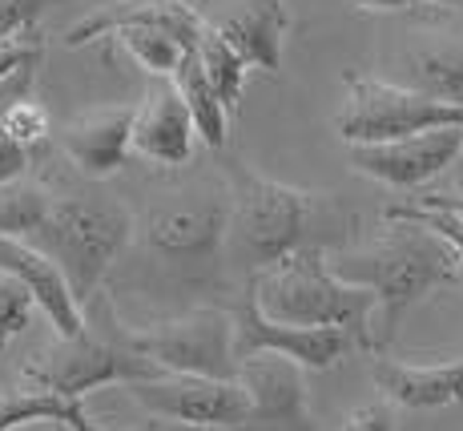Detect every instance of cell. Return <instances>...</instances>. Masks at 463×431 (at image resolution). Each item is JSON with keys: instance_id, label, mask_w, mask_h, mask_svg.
Masks as SVG:
<instances>
[{"instance_id": "obj_1", "label": "cell", "mask_w": 463, "mask_h": 431, "mask_svg": "<svg viewBox=\"0 0 463 431\" xmlns=\"http://www.w3.org/2000/svg\"><path fill=\"white\" fill-rule=\"evenodd\" d=\"M331 271L351 286H363L375 299L371 314V351L395 343L403 319L411 314L427 294L439 286L459 283V258L439 235L411 218H387L367 246L338 250Z\"/></svg>"}, {"instance_id": "obj_2", "label": "cell", "mask_w": 463, "mask_h": 431, "mask_svg": "<svg viewBox=\"0 0 463 431\" xmlns=\"http://www.w3.org/2000/svg\"><path fill=\"white\" fill-rule=\"evenodd\" d=\"M226 266L254 278L258 271L274 266L279 258L295 254V250H326L323 230L335 238H346L343 222L331 218V202L326 194H310L298 186L274 182V177L258 174L246 161H226Z\"/></svg>"}, {"instance_id": "obj_3", "label": "cell", "mask_w": 463, "mask_h": 431, "mask_svg": "<svg viewBox=\"0 0 463 431\" xmlns=\"http://www.w3.org/2000/svg\"><path fill=\"white\" fill-rule=\"evenodd\" d=\"M81 314L85 327L73 339H57L24 363L21 379L29 388L85 403V395L101 388H126V383L165 375L133 347L129 327L118 319V307L105 291H97L81 307Z\"/></svg>"}, {"instance_id": "obj_4", "label": "cell", "mask_w": 463, "mask_h": 431, "mask_svg": "<svg viewBox=\"0 0 463 431\" xmlns=\"http://www.w3.org/2000/svg\"><path fill=\"white\" fill-rule=\"evenodd\" d=\"M133 222L129 206L109 194H52L44 222L24 242L57 266L77 307H85L133 246Z\"/></svg>"}, {"instance_id": "obj_5", "label": "cell", "mask_w": 463, "mask_h": 431, "mask_svg": "<svg viewBox=\"0 0 463 431\" xmlns=\"http://www.w3.org/2000/svg\"><path fill=\"white\" fill-rule=\"evenodd\" d=\"M254 302L266 319L290 327H338L354 339V347L371 351V314L375 299L363 286L343 283L331 271V250H295L274 266L246 278Z\"/></svg>"}, {"instance_id": "obj_6", "label": "cell", "mask_w": 463, "mask_h": 431, "mask_svg": "<svg viewBox=\"0 0 463 431\" xmlns=\"http://www.w3.org/2000/svg\"><path fill=\"white\" fill-rule=\"evenodd\" d=\"M226 182H198L169 194L141 222H133V242L169 283H202L226 266Z\"/></svg>"}, {"instance_id": "obj_7", "label": "cell", "mask_w": 463, "mask_h": 431, "mask_svg": "<svg viewBox=\"0 0 463 431\" xmlns=\"http://www.w3.org/2000/svg\"><path fill=\"white\" fill-rule=\"evenodd\" d=\"M456 125H463V110L431 101L399 81L367 73L343 77V105L335 113V129L346 146H383V141H403L427 129H456Z\"/></svg>"}, {"instance_id": "obj_8", "label": "cell", "mask_w": 463, "mask_h": 431, "mask_svg": "<svg viewBox=\"0 0 463 431\" xmlns=\"http://www.w3.org/2000/svg\"><path fill=\"white\" fill-rule=\"evenodd\" d=\"M129 339L157 371L202 375V379H238L234 359V319L226 307H190L174 319H162Z\"/></svg>"}, {"instance_id": "obj_9", "label": "cell", "mask_w": 463, "mask_h": 431, "mask_svg": "<svg viewBox=\"0 0 463 431\" xmlns=\"http://www.w3.org/2000/svg\"><path fill=\"white\" fill-rule=\"evenodd\" d=\"M126 395L154 424H177L185 431H234L246 416V391L238 379L157 375L126 383Z\"/></svg>"}, {"instance_id": "obj_10", "label": "cell", "mask_w": 463, "mask_h": 431, "mask_svg": "<svg viewBox=\"0 0 463 431\" xmlns=\"http://www.w3.org/2000/svg\"><path fill=\"white\" fill-rule=\"evenodd\" d=\"M234 319V359L254 355H279L290 359L302 371H331L346 355L354 351V339L338 327H290V322H274L258 311L254 291L246 286L242 299L226 307Z\"/></svg>"}, {"instance_id": "obj_11", "label": "cell", "mask_w": 463, "mask_h": 431, "mask_svg": "<svg viewBox=\"0 0 463 431\" xmlns=\"http://www.w3.org/2000/svg\"><path fill=\"white\" fill-rule=\"evenodd\" d=\"M238 388L246 391V416L234 431H318L315 411H310L307 371L290 359H242L238 363Z\"/></svg>"}, {"instance_id": "obj_12", "label": "cell", "mask_w": 463, "mask_h": 431, "mask_svg": "<svg viewBox=\"0 0 463 431\" xmlns=\"http://www.w3.org/2000/svg\"><path fill=\"white\" fill-rule=\"evenodd\" d=\"M346 158L354 174L371 182H383L391 190H420L463 158V125L427 129L403 141H383V146H346Z\"/></svg>"}, {"instance_id": "obj_13", "label": "cell", "mask_w": 463, "mask_h": 431, "mask_svg": "<svg viewBox=\"0 0 463 431\" xmlns=\"http://www.w3.org/2000/svg\"><path fill=\"white\" fill-rule=\"evenodd\" d=\"M118 29H157L194 53L198 41L206 37L210 21L194 5H185V0H113V5L89 13L85 21H77L65 33V44L69 49H81V44L101 41Z\"/></svg>"}, {"instance_id": "obj_14", "label": "cell", "mask_w": 463, "mask_h": 431, "mask_svg": "<svg viewBox=\"0 0 463 431\" xmlns=\"http://www.w3.org/2000/svg\"><path fill=\"white\" fill-rule=\"evenodd\" d=\"M133 113H137V101L97 105V110L77 113V118L65 121L61 133H57L65 158L73 161L85 177H93V182L113 177L129 161Z\"/></svg>"}, {"instance_id": "obj_15", "label": "cell", "mask_w": 463, "mask_h": 431, "mask_svg": "<svg viewBox=\"0 0 463 431\" xmlns=\"http://www.w3.org/2000/svg\"><path fill=\"white\" fill-rule=\"evenodd\" d=\"M194 146H198V133H194V121L185 113L177 89L169 81L154 85L137 101V113H133L129 154H137L157 169H182L194 161Z\"/></svg>"}, {"instance_id": "obj_16", "label": "cell", "mask_w": 463, "mask_h": 431, "mask_svg": "<svg viewBox=\"0 0 463 431\" xmlns=\"http://www.w3.org/2000/svg\"><path fill=\"white\" fill-rule=\"evenodd\" d=\"M0 274H8L13 283L24 286L33 307L52 322L57 339H73L77 330L85 327V314L77 307L73 294H69L65 278H61V271L37 246H29V242H21V238H0Z\"/></svg>"}, {"instance_id": "obj_17", "label": "cell", "mask_w": 463, "mask_h": 431, "mask_svg": "<svg viewBox=\"0 0 463 431\" xmlns=\"http://www.w3.org/2000/svg\"><path fill=\"white\" fill-rule=\"evenodd\" d=\"M371 379L391 407L439 411L463 403V355L448 359V363H399V359L375 355Z\"/></svg>"}, {"instance_id": "obj_18", "label": "cell", "mask_w": 463, "mask_h": 431, "mask_svg": "<svg viewBox=\"0 0 463 431\" xmlns=\"http://www.w3.org/2000/svg\"><path fill=\"white\" fill-rule=\"evenodd\" d=\"M222 33V41L238 53L250 69L262 73H279L282 69V44L290 33V8L287 0H246L234 16H226L222 24H213Z\"/></svg>"}, {"instance_id": "obj_19", "label": "cell", "mask_w": 463, "mask_h": 431, "mask_svg": "<svg viewBox=\"0 0 463 431\" xmlns=\"http://www.w3.org/2000/svg\"><path fill=\"white\" fill-rule=\"evenodd\" d=\"M29 424H52L61 431H109L85 416L81 399H61L41 388H5L0 391V431H16ZM133 431H157V424L149 419V427H133Z\"/></svg>"}, {"instance_id": "obj_20", "label": "cell", "mask_w": 463, "mask_h": 431, "mask_svg": "<svg viewBox=\"0 0 463 431\" xmlns=\"http://www.w3.org/2000/svg\"><path fill=\"white\" fill-rule=\"evenodd\" d=\"M169 85H174L177 97H182V105H185V113H190L198 141H206L213 154H222V149H226V141H230V113L222 110L218 93L210 89V81H206V73H202V65H198V57H194V53L174 69Z\"/></svg>"}, {"instance_id": "obj_21", "label": "cell", "mask_w": 463, "mask_h": 431, "mask_svg": "<svg viewBox=\"0 0 463 431\" xmlns=\"http://www.w3.org/2000/svg\"><path fill=\"white\" fill-rule=\"evenodd\" d=\"M407 89L431 97V101L463 110V49L456 44H427L407 53Z\"/></svg>"}, {"instance_id": "obj_22", "label": "cell", "mask_w": 463, "mask_h": 431, "mask_svg": "<svg viewBox=\"0 0 463 431\" xmlns=\"http://www.w3.org/2000/svg\"><path fill=\"white\" fill-rule=\"evenodd\" d=\"M194 57H198L202 73H206L210 89L218 93L222 110L226 113H238V105H242V93H246V77H250V65H246L242 57H238L234 49H230L226 41H222V33L206 29V37L198 41V49H194Z\"/></svg>"}, {"instance_id": "obj_23", "label": "cell", "mask_w": 463, "mask_h": 431, "mask_svg": "<svg viewBox=\"0 0 463 431\" xmlns=\"http://www.w3.org/2000/svg\"><path fill=\"white\" fill-rule=\"evenodd\" d=\"M52 206L49 186L33 182V177H13L0 186V238H29L44 222Z\"/></svg>"}, {"instance_id": "obj_24", "label": "cell", "mask_w": 463, "mask_h": 431, "mask_svg": "<svg viewBox=\"0 0 463 431\" xmlns=\"http://www.w3.org/2000/svg\"><path fill=\"white\" fill-rule=\"evenodd\" d=\"M109 41H118L149 77H165V81L190 57L185 44H177L174 37H165V33H157V29H118V33H109Z\"/></svg>"}, {"instance_id": "obj_25", "label": "cell", "mask_w": 463, "mask_h": 431, "mask_svg": "<svg viewBox=\"0 0 463 431\" xmlns=\"http://www.w3.org/2000/svg\"><path fill=\"white\" fill-rule=\"evenodd\" d=\"M0 133H5L16 149L29 154V149L49 141V113H44L33 97H16V101L0 113Z\"/></svg>"}, {"instance_id": "obj_26", "label": "cell", "mask_w": 463, "mask_h": 431, "mask_svg": "<svg viewBox=\"0 0 463 431\" xmlns=\"http://www.w3.org/2000/svg\"><path fill=\"white\" fill-rule=\"evenodd\" d=\"M387 218H411V222H423L431 235H439L456 250L459 258V274H463V214L459 210H443V206H391Z\"/></svg>"}, {"instance_id": "obj_27", "label": "cell", "mask_w": 463, "mask_h": 431, "mask_svg": "<svg viewBox=\"0 0 463 431\" xmlns=\"http://www.w3.org/2000/svg\"><path fill=\"white\" fill-rule=\"evenodd\" d=\"M33 299L24 294L21 283H13L8 274H0V355L8 351V343H13L16 335H24L33 322Z\"/></svg>"}, {"instance_id": "obj_28", "label": "cell", "mask_w": 463, "mask_h": 431, "mask_svg": "<svg viewBox=\"0 0 463 431\" xmlns=\"http://www.w3.org/2000/svg\"><path fill=\"white\" fill-rule=\"evenodd\" d=\"M44 57V41L41 33H21V37H5L0 41V81H8L21 69H37Z\"/></svg>"}, {"instance_id": "obj_29", "label": "cell", "mask_w": 463, "mask_h": 431, "mask_svg": "<svg viewBox=\"0 0 463 431\" xmlns=\"http://www.w3.org/2000/svg\"><path fill=\"white\" fill-rule=\"evenodd\" d=\"M338 431H399V419L387 399H371V403H363V407H354Z\"/></svg>"}, {"instance_id": "obj_30", "label": "cell", "mask_w": 463, "mask_h": 431, "mask_svg": "<svg viewBox=\"0 0 463 431\" xmlns=\"http://www.w3.org/2000/svg\"><path fill=\"white\" fill-rule=\"evenodd\" d=\"M351 5L363 13H407V8H415V0H351Z\"/></svg>"}, {"instance_id": "obj_31", "label": "cell", "mask_w": 463, "mask_h": 431, "mask_svg": "<svg viewBox=\"0 0 463 431\" xmlns=\"http://www.w3.org/2000/svg\"><path fill=\"white\" fill-rule=\"evenodd\" d=\"M415 5H427V8H459L463 0H415Z\"/></svg>"}, {"instance_id": "obj_32", "label": "cell", "mask_w": 463, "mask_h": 431, "mask_svg": "<svg viewBox=\"0 0 463 431\" xmlns=\"http://www.w3.org/2000/svg\"><path fill=\"white\" fill-rule=\"evenodd\" d=\"M5 388H8V375H5V371H0V391H5Z\"/></svg>"}, {"instance_id": "obj_33", "label": "cell", "mask_w": 463, "mask_h": 431, "mask_svg": "<svg viewBox=\"0 0 463 431\" xmlns=\"http://www.w3.org/2000/svg\"><path fill=\"white\" fill-rule=\"evenodd\" d=\"M185 5H194V8H198V0H185Z\"/></svg>"}, {"instance_id": "obj_34", "label": "cell", "mask_w": 463, "mask_h": 431, "mask_svg": "<svg viewBox=\"0 0 463 431\" xmlns=\"http://www.w3.org/2000/svg\"><path fill=\"white\" fill-rule=\"evenodd\" d=\"M459 214H463V210H459Z\"/></svg>"}]
</instances>
